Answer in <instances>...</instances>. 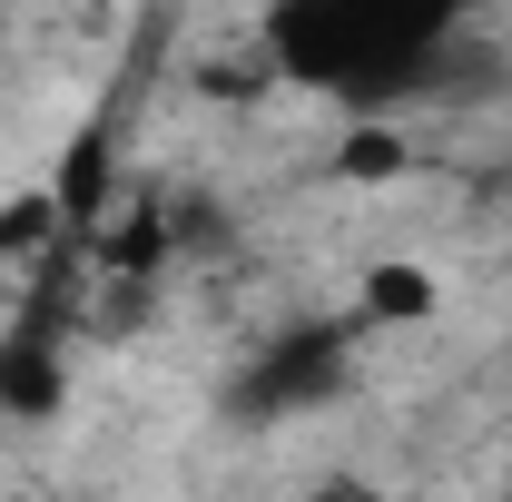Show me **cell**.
Listing matches in <instances>:
<instances>
[{
  "label": "cell",
  "mask_w": 512,
  "mask_h": 502,
  "mask_svg": "<svg viewBox=\"0 0 512 502\" xmlns=\"http://www.w3.org/2000/svg\"><path fill=\"white\" fill-rule=\"evenodd\" d=\"M453 40H463V20L414 10V0H286V10L256 20L266 69L345 99L355 119H394L414 89H434Z\"/></svg>",
  "instance_id": "cell-1"
},
{
  "label": "cell",
  "mask_w": 512,
  "mask_h": 502,
  "mask_svg": "<svg viewBox=\"0 0 512 502\" xmlns=\"http://www.w3.org/2000/svg\"><path fill=\"white\" fill-rule=\"evenodd\" d=\"M69 404V335L50 306H20L0 325V414H20V424H50Z\"/></svg>",
  "instance_id": "cell-2"
},
{
  "label": "cell",
  "mask_w": 512,
  "mask_h": 502,
  "mask_svg": "<svg viewBox=\"0 0 512 502\" xmlns=\"http://www.w3.org/2000/svg\"><path fill=\"white\" fill-rule=\"evenodd\" d=\"M434 315H444V276H434L424 256H365V276H355V325L414 335V325H434Z\"/></svg>",
  "instance_id": "cell-3"
},
{
  "label": "cell",
  "mask_w": 512,
  "mask_h": 502,
  "mask_svg": "<svg viewBox=\"0 0 512 502\" xmlns=\"http://www.w3.org/2000/svg\"><path fill=\"white\" fill-rule=\"evenodd\" d=\"M404 158H414V138L394 119H355L345 138H335V178L345 188H384V178H404Z\"/></svg>",
  "instance_id": "cell-4"
},
{
  "label": "cell",
  "mask_w": 512,
  "mask_h": 502,
  "mask_svg": "<svg viewBox=\"0 0 512 502\" xmlns=\"http://www.w3.org/2000/svg\"><path fill=\"white\" fill-rule=\"evenodd\" d=\"M60 502H109V493H60Z\"/></svg>",
  "instance_id": "cell-5"
}]
</instances>
